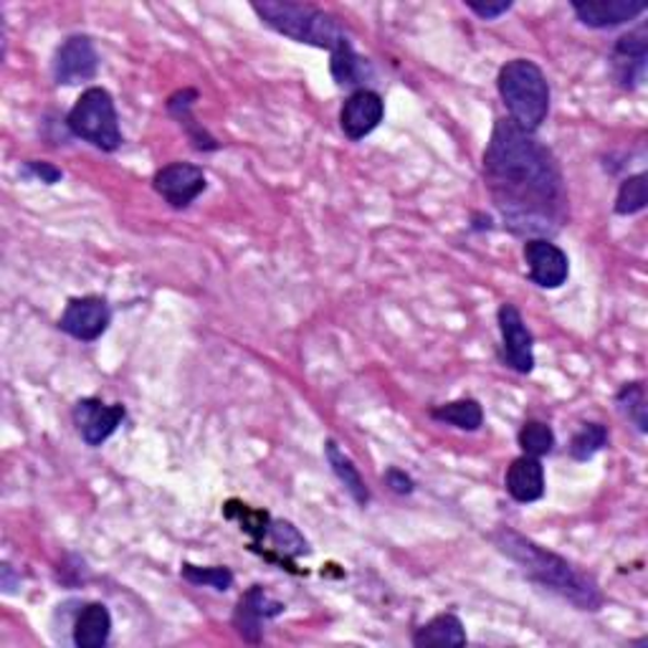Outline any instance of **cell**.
Returning <instances> with one entry per match:
<instances>
[{
    "label": "cell",
    "mask_w": 648,
    "mask_h": 648,
    "mask_svg": "<svg viewBox=\"0 0 648 648\" xmlns=\"http://www.w3.org/2000/svg\"><path fill=\"white\" fill-rule=\"evenodd\" d=\"M605 444H608L605 425L603 423H585L583 429L573 436L567 452H571L575 461H588V458L596 456Z\"/></svg>",
    "instance_id": "25"
},
{
    "label": "cell",
    "mask_w": 648,
    "mask_h": 648,
    "mask_svg": "<svg viewBox=\"0 0 648 648\" xmlns=\"http://www.w3.org/2000/svg\"><path fill=\"white\" fill-rule=\"evenodd\" d=\"M507 494L519 504H532L544 496V469L540 458L519 456L507 469Z\"/></svg>",
    "instance_id": "16"
},
{
    "label": "cell",
    "mask_w": 648,
    "mask_h": 648,
    "mask_svg": "<svg viewBox=\"0 0 648 648\" xmlns=\"http://www.w3.org/2000/svg\"><path fill=\"white\" fill-rule=\"evenodd\" d=\"M646 59H648V34L646 26H638L631 34L621 36L613 46V74L621 86L636 89L646 76Z\"/></svg>",
    "instance_id": "14"
},
{
    "label": "cell",
    "mask_w": 648,
    "mask_h": 648,
    "mask_svg": "<svg viewBox=\"0 0 648 648\" xmlns=\"http://www.w3.org/2000/svg\"><path fill=\"white\" fill-rule=\"evenodd\" d=\"M648 203V183L646 172H638V176H631L621 183L619 197H615V213L619 216H634V213H641Z\"/></svg>",
    "instance_id": "23"
},
{
    "label": "cell",
    "mask_w": 648,
    "mask_h": 648,
    "mask_svg": "<svg viewBox=\"0 0 648 648\" xmlns=\"http://www.w3.org/2000/svg\"><path fill=\"white\" fill-rule=\"evenodd\" d=\"M226 517L239 519L243 525L241 527L243 532H249L256 542L261 540V537H266L268 525H272V519H268L266 512H254V509H249L247 504H236V502H231L226 507Z\"/></svg>",
    "instance_id": "29"
},
{
    "label": "cell",
    "mask_w": 648,
    "mask_h": 648,
    "mask_svg": "<svg viewBox=\"0 0 648 648\" xmlns=\"http://www.w3.org/2000/svg\"><path fill=\"white\" fill-rule=\"evenodd\" d=\"M433 421L448 423L458 431H479L481 423H484V410L473 398H461L454 403H446V406H439L431 410Z\"/></svg>",
    "instance_id": "21"
},
{
    "label": "cell",
    "mask_w": 648,
    "mask_h": 648,
    "mask_svg": "<svg viewBox=\"0 0 648 648\" xmlns=\"http://www.w3.org/2000/svg\"><path fill=\"white\" fill-rule=\"evenodd\" d=\"M385 484H388L395 494H410L413 492V479L400 469H388L385 473Z\"/></svg>",
    "instance_id": "32"
},
{
    "label": "cell",
    "mask_w": 648,
    "mask_h": 648,
    "mask_svg": "<svg viewBox=\"0 0 648 648\" xmlns=\"http://www.w3.org/2000/svg\"><path fill=\"white\" fill-rule=\"evenodd\" d=\"M413 646H466V631L464 623L454 613L436 615L431 623L416 631Z\"/></svg>",
    "instance_id": "20"
},
{
    "label": "cell",
    "mask_w": 648,
    "mask_h": 648,
    "mask_svg": "<svg viewBox=\"0 0 648 648\" xmlns=\"http://www.w3.org/2000/svg\"><path fill=\"white\" fill-rule=\"evenodd\" d=\"M385 117V101L373 89H358L347 97L339 112V128L350 140H362L373 132Z\"/></svg>",
    "instance_id": "13"
},
{
    "label": "cell",
    "mask_w": 648,
    "mask_h": 648,
    "mask_svg": "<svg viewBox=\"0 0 648 648\" xmlns=\"http://www.w3.org/2000/svg\"><path fill=\"white\" fill-rule=\"evenodd\" d=\"M97 69L99 57L89 36H69L59 46L57 59H53V79H57V84L71 86L89 82V79L97 76Z\"/></svg>",
    "instance_id": "10"
},
{
    "label": "cell",
    "mask_w": 648,
    "mask_h": 648,
    "mask_svg": "<svg viewBox=\"0 0 648 648\" xmlns=\"http://www.w3.org/2000/svg\"><path fill=\"white\" fill-rule=\"evenodd\" d=\"M484 180L512 233H557L567 218L565 180L555 155L515 122L500 120L484 153Z\"/></svg>",
    "instance_id": "1"
},
{
    "label": "cell",
    "mask_w": 648,
    "mask_h": 648,
    "mask_svg": "<svg viewBox=\"0 0 648 648\" xmlns=\"http://www.w3.org/2000/svg\"><path fill=\"white\" fill-rule=\"evenodd\" d=\"M195 99H197V92H193V89H183V92L172 94V97L168 99V112L180 122V128H185L188 137H191L195 149H205V153H211V149H218V142L195 122V117H193Z\"/></svg>",
    "instance_id": "19"
},
{
    "label": "cell",
    "mask_w": 648,
    "mask_h": 648,
    "mask_svg": "<svg viewBox=\"0 0 648 648\" xmlns=\"http://www.w3.org/2000/svg\"><path fill=\"white\" fill-rule=\"evenodd\" d=\"M112 634V615L105 603H89L79 613L74 626V644L79 648H101Z\"/></svg>",
    "instance_id": "17"
},
{
    "label": "cell",
    "mask_w": 648,
    "mask_h": 648,
    "mask_svg": "<svg viewBox=\"0 0 648 648\" xmlns=\"http://www.w3.org/2000/svg\"><path fill=\"white\" fill-rule=\"evenodd\" d=\"M205 172L193 163H170L155 172L153 188L170 208L183 211L205 191Z\"/></svg>",
    "instance_id": "6"
},
{
    "label": "cell",
    "mask_w": 648,
    "mask_h": 648,
    "mask_svg": "<svg viewBox=\"0 0 648 648\" xmlns=\"http://www.w3.org/2000/svg\"><path fill=\"white\" fill-rule=\"evenodd\" d=\"M471 13H477L481 21H496L500 15L512 11V0H496V3H477V0H469L466 3Z\"/></svg>",
    "instance_id": "31"
},
{
    "label": "cell",
    "mask_w": 648,
    "mask_h": 648,
    "mask_svg": "<svg viewBox=\"0 0 648 648\" xmlns=\"http://www.w3.org/2000/svg\"><path fill=\"white\" fill-rule=\"evenodd\" d=\"M251 8L268 28L291 38V41L317 46V49H327L329 53L350 44L335 15L317 5L291 3V0H264V3H254Z\"/></svg>",
    "instance_id": "3"
},
{
    "label": "cell",
    "mask_w": 648,
    "mask_h": 648,
    "mask_svg": "<svg viewBox=\"0 0 648 648\" xmlns=\"http://www.w3.org/2000/svg\"><path fill=\"white\" fill-rule=\"evenodd\" d=\"M23 176L26 178H36V180H41V183H46V185H53V183H59L61 178H64V172H61L59 168H53L51 163H38V160H31V163H26L23 165Z\"/></svg>",
    "instance_id": "30"
},
{
    "label": "cell",
    "mask_w": 648,
    "mask_h": 648,
    "mask_svg": "<svg viewBox=\"0 0 648 648\" xmlns=\"http://www.w3.org/2000/svg\"><path fill=\"white\" fill-rule=\"evenodd\" d=\"M615 400H619V408L623 410V416H628L631 421L636 423V429L646 433L648 431V406H646L644 383L623 385L619 398Z\"/></svg>",
    "instance_id": "26"
},
{
    "label": "cell",
    "mask_w": 648,
    "mask_h": 648,
    "mask_svg": "<svg viewBox=\"0 0 648 648\" xmlns=\"http://www.w3.org/2000/svg\"><path fill=\"white\" fill-rule=\"evenodd\" d=\"M180 575H183L188 583L203 585V588H213L218 592H226L233 585V573L228 571V567H220V565H216V567H197V565L185 563L183 571H180Z\"/></svg>",
    "instance_id": "28"
},
{
    "label": "cell",
    "mask_w": 648,
    "mask_h": 648,
    "mask_svg": "<svg viewBox=\"0 0 648 648\" xmlns=\"http://www.w3.org/2000/svg\"><path fill=\"white\" fill-rule=\"evenodd\" d=\"M67 128L74 137L89 142L101 153H115L122 147V130L115 99L101 86H89L82 92V97L76 99L67 117Z\"/></svg>",
    "instance_id": "5"
},
{
    "label": "cell",
    "mask_w": 648,
    "mask_h": 648,
    "mask_svg": "<svg viewBox=\"0 0 648 648\" xmlns=\"http://www.w3.org/2000/svg\"><path fill=\"white\" fill-rule=\"evenodd\" d=\"M519 446L527 456L542 458L552 454V448H555V433H552L548 423L527 421L519 429Z\"/></svg>",
    "instance_id": "24"
},
{
    "label": "cell",
    "mask_w": 648,
    "mask_h": 648,
    "mask_svg": "<svg viewBox=\"0 0 648 648\" xmlns=\"http://www.w3.org/2000/svg\"><path fill=\"white\" fill-rule=\"evenodd\" d=\"M284 613V603L279 600L268 598V592L261 588V585H254L243 592V598L239 600L233 613V628L239 631V636L249 644H261V626L264 621L276 619V615Z\"/></svg>",
    "instance_id": "12"
},
{
    "label": "cell",
    "mask_w": 648,
    "mask_h": 648,
    "mask_svg": "<svg viewBox=\"0 0 648 648\" xmlns=\"http://www.w3.org/2000/svg\"><path fill=\"white\" fill-rule=\"evenodd\" d=\"M496 89L519 130L537 132L550 112V84L542 69L529 59L507 61L496 76Z\"/></svg>",
    "instance_id": "4"
},
{
    "label": "cell",
    "mask_w": 648,
    "mask_h": 648,
    "mask_svg": "<svg viewBox=\"0 0 648 648\" xmlns=\"http://www.w3.org/2000/svg\"><path fill=\"white\" fill-rule=\"evenodd\" d=\"M324 456H327V461L332 466V471H335V477L339 479V484H343L355 502L360 504V507H368L370 502V489L365 484V479L360 477L358 466L350 456H347L343 448H339L337 441H327L324 444Z\"/></svg>",
    "instance_id": "18"
},
{
    "label": "cell",
    "mask_w": 648,
    "mask_h": 648,
    "mask_svg": "<svg viewBox=\"0 0 648 648\" xmlns=\"http://www.w3.org/2000/svg\"><path fill=\"white\" fill-rule=\"evenodd\" d=\"M500 332L504 343V362L519 375L535 370V339L515 304L500 307Z\"/></svg>",
    "instance_id": "9"
},
{
    "label": "cell",
    "mask_w": 648,
    "mask_h": 648,
    "mask_svg": "<svg viewBox=\"0 0 648 648\" xmlns=\"http://www.w3.org/2000/svg\"><path fill=\"white\" fill-rule=\"evenodd\" d=\"M571 5L588 28H615L646 13L641 0H573Z\"/></svg>",
    "instance_id": "15"
},
{
    "label": "cell",
    "mask_w": 648,
    "mask_h": 648,
    "mask_svg": "<svg viewBox=\"0 0 648 648\" xmlns=\"http://www.w3.org/2000/svg\"><path fill=\"white\" fill-rule=\"evenodd\" d=\"M332 76L339 86H358L365 82L368 74V61L358 57V51L352 49V44H345L343 49L332 53Z\"/></svg>",
    "instance_id": "22"
},
{
    "label": "cell",
    "mask_w": 648,
    "mask_h": 648,
    "mask_svg": "<svg viewBox=\"0 0 648 648\" xmlns=\"http://www.w3.org/2000/svg\"><path fill=\"white\" fill-rule=\"evenodd\" d=\"M494 542L512 563L519 565V571L525 573L529 580L540 583L542 588L557 592L560 598H565L567 603L580 608V611H598V608L603 605V592H600L596 580L580 573L578 567L567 563L565 557L540 548V544L527 540L525 535H519L509 527H502L500 532L494 535Z\"/></svg>",
    "instance_id": "2"
},
{
    "label": "cell",
    "mask_w": 648,
    "mask_h": 648,
    "mask_svg": "<svg viewBox=\"0 0 648 648\" xmlns=\"http://www.w3.org/2000/svg\"><path fill=\"white\" fill-rule=\"evenodd\" d=\"M525 261L529 279L542 289H560L571 276L567 254L550 239H529L525 243Z\"/></svg>",
    "instance_id": "8"
},
{
    "label": "cell",
    "mask_w": 648,
    "mask_h": 648,
    "mask_svg": "<svg viewBox=\"0 0 648 648\" xmlns=\"http://www.w3.org/2000/svg\"><path fill=\"white\" fill-rule=\"evenodd\" d=\"M268 535H272L276 552H281L284 557H297L310 552V544H307L304 537L299 535V529L289 525V521H272L268 525Z\"/></svg>",
    "instance_id": "27"
},
{
    "label": "cell",
    "mask_w": 648,
    "mask_h": 648,
    "mask_svg": "<svg viewBox=\"0 0 648 648\" xmlns=\"http://www.w3.org/2000/svg\"><path fill=\"white\" fill-rule=\"evenodd\" d=\"M109 322H112V310H109L107 299L79 297L67 304L59 320V329L79 339V343H94V339L105 335Z\"/></svg>",
    "instance_id": "7"
},
{
    "label": "cell",
    "mask_w": 648,
    "mask_h": 648,
    "mask_svg": "<svg viewBox=\"0 0 648 648\" xmlns=\"http://www.w3.org/2000/svg\"><path fill=\"white\" fill-rule=\"evenodd\" d=\"M124 416H128V410H124L122 403L107 406V403H101L97 398H84L74 406V423L89 446L105 444V441L120 429Z\"/></svg>",
    "instance_id": "11"
}]
</instances>
